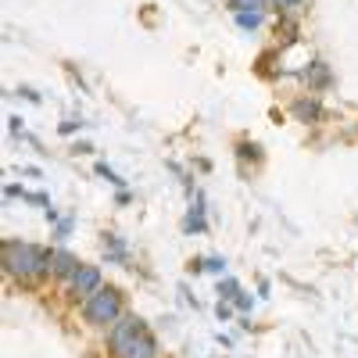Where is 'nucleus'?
Returning <instances> with one entry per match:
<instances>
[{"label":"nucleus","instance_id":"nucleus-18","mask_svg":"<svg viewBox=\"0 0 358 358\" xmlns=\"http://www.w3.org/2000/svg\"><path fill=\"white\" fill-rule=\"evenodd\" d=\"M236 151H241V158H251V162H262V147L258 143H236Z\"/></svg>","mask_w":358,"mask_h":358},{"label":"nucleus","instance_id":"nucleus-3","mask_svg":"<svg viewBox=\"0 0 358 358\" xmlns=\"http://www.w3.org/2000/svg\"><path fill=\"white\" fill-rule=\"evenodd\" d=\"M79 315H83L86 326H94V330H108L111 322H118L126 315V294L111 283H104L97 294H90L79 305Z\"/></svg>","mask_w":358,"mask_h":358},{"label":"nucleus","instance_id":"nucleus-14","mask_svg":"<svg viewBox=\"0 0 358 358\" xmlns=\"http://www.w3.org/2000/svg\"><path fill=\"white\" fill-rule=\"evenodd\" d=\"M94 172H97L101 179H108V183H111V187H118V190H126V179H122V176H118V172H115V169H111L108 162H97V165H94Z\"/></svg>","mask_w":358,"mask_h":358},{"label":"nucleus","instance_id":"nucleus-24","mask_svg":"<svg viewBox=\"0 0 358 358\" xmlns=\"http://www.w3.org/2000/svg\"><path fill=\"white\" fill-rule=\"evenodd\" d=\"M25 201H29V204H40V208H50V197H47V194H40V190H36V194H29Z\"/></svg>","mask_w":358,"mask_h":358},{"label":"nucleus","instance_id":"nucleus-26","mask_svg":"<svg viewBox=\"0 0 358 358\" xmlns=\"http://www.w3.org/2000/svg\"><path fill=\"white\" fill-rule=\"evenodd\" d=\"M72 151H76V155H90V151H94V143H86V140H76V143H72Z\"/></svg>","mask_w":358,"mask_h":358},{"label":"nucleus","instance_id":"nucleus-25","mask_svg":"<svg viewBox=\"0 0 358 358\" xmlns=\"http://www.w3.org/2000/svg\"><path fill=\"white\" fill-rule=\"evenodd\" d=\"M57 219H62V212H57L54 204H50V208H43V222H47V226H54Z\"/></svg>","mask_w":358,"mask_h":358},{"label":"nucleus","instance_id":"nucleus-6","mask_svg":"<svg viewBox=\"0 0 358 358\" xmlns=\"http://www.w3.org/2000/svg\"><path fill=\"white\" fill-rule=\"evenodd\" d=\"M79 258L69 251V248H50V280L57 283H69L76 273H79Z\"/></svg>","mask_w":358,"mask_h":358},{"label":"nucleus","instance_id":"nucleus-2","mask_svg":"<svg viewBox=\"0 0 358 358\" xmlns=\"http://www.w3.org/2000/svg\"><path fill=\"white\" fill-rule=\"evenodd\" d=\"M4 273L8 280L22 283V287H36L50 276V248H40L33 241H18V236H8L4 241Z\"/></svg>","mask_w":358,"mask_h":358},{"label":"nucleus","instance_id":"nucleus-21","mask_svg":"<svg viewBox=\"0 0 358 358\" xmlns=\"http://www.w3.org/2000/svg\"><path fill=\"white\" fill-rule=\"evenodd\" d=\"M18 97H25L29 104H40V94H36L33 86H18Z\"/></svg>","mask_w":358,"mask_h":358},{"label":"nucleus","instance_id":"nucleus-13","mask_svg":"<svg viewBox=\"0 0 358 358\" xmlns=\"http://www.w3.org/2000/svg\"><path fill=\"white\" fill-rule=\"evenodd\" d=\"M219 301H236V294H241V283H236L233 276H219Z\"/></svg>","mask_w":358,"mask_h":358},{"label":"nucleus","instance_id":"nucleus-15","mask_svg":"<svg viewBox=\"0 0 358 358\" xmlns=\"http://www.w3.org/2000/svg\"><path fill=\"white\" fill-rule=\"evenodd\" d=\"M255 305H258V297H251L248 290H241L236 294V301H233V308L241 312V315H248V312H255Z\"/></svg>","mask_w":358,"mask_h":358},{"label":"nucleus","instance_id":"nucleus-9","mask_svg":"<svg viewBox=\"0 0 358 358\" xmlns=\"http://www.w3.org/2000/svg\"><path fill=\"white\" fill-rule=\"evenodd\" d=\"M208 229V219H204V194L197 190L190 197V208H187V219H183V233L194 236V233H204Z\"/></svg>","mask_w":358,"mask_h":358},{"label":"nucleus","instance_id":"nucleus-17","mask_svg":"<svg viewBox=\"0 0 358 358\" xmlns=\"http://www.w3.org/2000/svg\"><path fill=\"white\" fill-rule=\"evenodd\" d=\"M273 4H276V11H280V15H294V11H301V8L308 4V0H273Z\"/></svg>","mask_w":358,"mask_h":358},{"label":"nucleus","instance_id":"nucleus-16","mask_svg":"<svg viewBox=\"0 0 358 358\" xmlns=\"http://www.w3.org/2000/svg\"><path fill=\"white\" fill-rule=\"evenodd\" d=\"M204 273H212V276H226V258H219V255L204 258Z\"/></svg>","mask_w":358,"mask_h":358},{"label":"nucleus","instance_id":"nucleus-7","mask_svg":"<svg viewBox=\"0 0 358 358\" xmlns=\"http://www.w3.org/2000/svg\"><path fill=\"white\" fill-rule=\"evenodd\" d=\"M290 115H294V122H305V126H315V122H322V101L315 97V94H305V97H297L294 104H290Z\"/></svg>","mask_w":358,"mask_h":358},{"label":"nucleus","instance_id":"nucleus-4","mask_svg":"<svg viewBox=\"0 0 358 358\" xmlns=\"http://www.w3.org/2000/svg\"><path fill=\"white\" fill-rule=\"evenodd\" d=\"M104 287V273H101V265H79V273L65 283V297L69 301H76V305H83L90 294H97Z\"/></svg>","mask_w":358,"mask_h":358},{"label":"nucleus","instance_id":"nucleus-11","mask_svg":"<svg viewBox=\"0 0 358 358\" xmlns=\"http://www.w3.org/2000/svg\"><path fill=\"white\" fill-rule=\"evenodd\" d=\"M236 29H244V33H258V29L265 25V11H241V15H233Z\"/></svg>","mask_w":358,"mask_h":358},{"label":"nucleus","instance_id":"nucleus-1","mask_svg":"<svg viewBox=\"0 0 358 358\" xmlns=\"http://www.w3.org/2000/svg\"><path fill=\"white\" fill-rule=\"evenodd\" d=\"M104 348L111 358H158L162 355V344L158 337L151 334L136 312H126L118 322H111L104 330Z\"/></svg>","mask_w":358,"mask_h":358},{"label":"nucleus","instance_id":"nucleus-10","mask_svg":"<svg viewBox=\"0 0 358 358\" xmlns=\"http://www.w3.org/2000/svg\"><path fill=\"white\" fill-rule=\"evenodd\" d=\"M276 4H273V0H226V11L229 15H241V11H273Z\"/></svg>","mask_w":358,"mask_h":358},{"label":"nucleus","instance_id":"nucleus-20","mask_svg":"<svg viewBox=\"0 0 358 358\" xmlns=\"http://www.w3.org/2000/svg\"><path fill=\"white\" fill-rule=\"evenodd\" d=\"M233 301H215V315H219V322H229L233 319Z\"/></svg>","mask_w":358,"mask_h":358},{"label":"nucleus","instance_id":"nucleus-22","mask_svg":"<svg viewBox=\"0 0 358 358\" xmlns=\"http://www.w3.org/2000/svg\"><path fill=\"white\" fill-rule=\"evenodd\" d=\"M4 197H22V201H25V197H29V190H25V187H18V183H8V187H4Z\"/></svg>","mask_w":358,"mask_h":358},{"label":"nucleus","instance_id":"nucleus-8","mask_svg":"<svg viewBox=\"0 0 358 358\" xmlns=\"http://www.w3.org/2000/svg\"><path fill=\"white\" fill-rule=\"evenodd\" d=\"M101 251H104V262H108V265H129V262H133L129 244H126L118 233H104V236H101Z\"/></svg>","mask_w":358,"mask_h":358},{"label":"nucleus","instance_id":"nucleus-27","mask_svg":"<svg viewBox=\"0 0 358 358\" xmlns=\"http://www.w3.org/2000/svg\"><path fill=\"white\" fill-rule=\"evenodd\" d=\"M187 268H190V273H204V258H190Z\"/></svg>","mask_w":358,"mask_h":358},{"label":"nucleus","instance_id":"nucleus-19","mask_svg":"<svg viewBox=\"0 0 358 358\" xmlns=\"http://www.w3.org/2000/svg\"><path fill=\"white\" fill-rule=\"evenodd\" d=\"M86 122H83V118H65V122L62 126H57V133H62V136H76L79 129H83Z\"/></svg>","mask_w":358,"mask_h":358},{"label":"nucleus","instance_id":"nucleus-23","mask_svg":"<svg viewBox=\"0 0 358 358\" xmlns=\"http://www.w3.org/2000/svg\"><path fill=\"white\" fill-rule=\"evenodd\" d=\"M8 129H11L15 136H25V126H22V118H18V115H11V118H8Z\"/></svg>","mask_w":358,"mask_h":358},{"label":"nucleus","instance_id":"nucleus-5","mask_svg":"<svg viewBox=\"0 0 358 358\" xmlns=\"http://www.w3.org/2000/svg\"><path fill=\"white\" fill-rule=\"evenodd\" d=\"M297 76H301V83L308 86V94H322V90L334 86V72H330V65H326L322 57H312V62H305V69L297 72Z\"/></svg>","mask_w":358,"mask_h":358},{"label":"nucleus","instance_id":"nucleus-12","mask_svg":"<svg viewBox=\"0 0 358 358\" xmlns=\"http://www.w3.org/2000/svg\"><path fill=\"white\" fill-rule=\"evenodd\" d=\"M72 233H76V219H72V215H62V219H57V222L50 226V236H54L57 244H62V241H69Z\"/></svg>","mask_w":358,"mask_h":358}]
</instances>
